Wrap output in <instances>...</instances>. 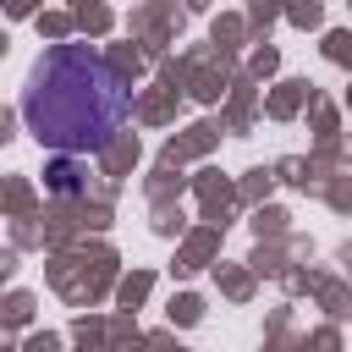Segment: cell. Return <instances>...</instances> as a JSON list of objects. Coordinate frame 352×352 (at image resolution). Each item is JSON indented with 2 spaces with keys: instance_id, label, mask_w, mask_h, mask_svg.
Returning <instances> with one entry per match:
<instances>
[{
  "instance_id": "1",
  "label": "cell",
  "mask_w": 352,
  "mask_h": 352,
  "mask_svg": "<svg viewBox=\"0 0 352 352\" xmlns=\"http://www.w3.org/2000/svg\"><path fill=\"white\" fill-rule=\"evenodd\" d=\"M132 110V88L110 55L88 44H50L22 88L28 132L55 154H94L104 148Z\"/></svg>"
},
{
  "instance_id": "2",
  "label": "cell",
  "mask_w": 352,
  "mask_h": 352,
  "mask_svg": "<svg viewBox=\"0 0 352 352\" xmlns=\"http://www.w3.org/2000/svg\"><path fill=\"white\" fill-rule=\"evenodd\" d=\"M50 187H55V192H77L82 182H77V176H72L66 165H60V170H50Z\"/></svg>"
}]
</instances>
